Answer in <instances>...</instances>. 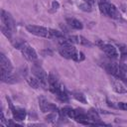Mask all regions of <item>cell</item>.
<instances>
[{
	"label": "cell",
	"mask_w": 127,
	"mask_h": 127,
	"mask_svg": "<svg viewBox=\"0 0 127 127\" xmlns=\"http://www.w3.org/2000/svg\"><path fill=\"white\" fill-rule=\"evenodd\" d=\"M1 79L3 82L6 83H15L17 81L16 76L12 73V70L1 68Z\"/></svg>",
	"instance_id": "obj_7"
},
{
	"label": "cell",
	"mask_w": 127,
	"mask_h": 127,
	"mask_svg": "<svg viewBox=\"0 0 127 127\" xmlns=\"http://www.w3.org/2000/svg\"><path fill=\"white\" fill-rule=\"evenodd\" d=\"M12 114H13V117L15 120H19V121H22L25 119L26 117V111L22 108H15V107H12Z\"/></svg>",
	"instance_id": "obj_9"
},
{
	"label": "cell",
	"mask_w": 127,
	"mask_h": 127,
	"mask_svg": "<svg viewBox=\"0 0 127 127\" xmlns=\"http://www.w3.org/2000/svg\"><path fill=\"white\" fill-rule=\"evenodd\" d=\"M117 107H118L119 109H122V110L127 111V103H126V102H119V103L117 104Z\"/></svg>",
	"instance_id": "obj_21"
},
{
	"label": "cell",
	"mask_w": 127,
	"mask_h": 127,
	"mask_svg": "<svg viewBox=\"0 0 127 127\" xmlns=\"http://www.w3.org/2000/svg\"><path fill=\"white\" fill-rule=\"evenodd\" d=\"M100 49L110 58H117L118 57V52L116 50V48L113 46V45H110V44H104L100 47Z\"/></svg>",
	"instance_id": "obj_8"
},
{
	"label": "cell",
	"mask_w": 127,
	"mask_h": 127,
	"mask_svg": "<svg viewBox=\"0 0 127 127\" xmlns=\"http://www.w3.org/2000/svg\"><path fill=\"white\" fill-rule=\"evenodd\" d=\"M53 6H54V7H56V9H57V8L59 7V3H58V2H56V1H54V2H53Z\"/></svg>",
	"instance_id": "obj_23"
},
{
	"label": "cell",
	"mask_w": 127,
	"mask_h": 127,
	"mask_svg": "<svg viewBox=\"0 0 127 127\" xmlns=\"http://www.w3.org/2000/svg\"><path fill=\"white\" fill-rule=\"evenodd\" d=\"M59 53L62 57L65 59H71L74 61H82L84 59V56L82 53L77 52L75 48L72 45H66V46H61L59 49Z\"/></svg>",
	"instance_id": "obj_1"
},
{
	"label": "cell",
	"mask_w": 127,
	"mask_h": 127,
	"mask_svg": "<svg viewBox=\"0 0 127 127\" xmlns=\"http://www.w3.org/2000/svg\"><path fill=\"white\" fill-rule=\"evenodd\" d=\"M73 97H74L76 100H78L79 102H82V103H86V102H87L85 96H84L82 93H80V92H73Z\"/></svg>",
	"instance_id": "obj_16"
},
{
	"label": "cell",
	"mask_w": 127,
	"mask_h": 127,
	"mask_svg": "<svg viewBox=\"0 0 127 127\" xmlns=\"http://www.w3.org/2000/svg\"><path fill=\"white\" fill-rule=\"evenodd\" d=\"M66 22H67V25L69 27H71L75 30H81L83 28L82 23L75 18H66Z\"/></svg>",
	"instance_id": "obj_10"
},
{
	"label": "cell",
	"mask_w": 127,
	"mask_h": 127,
	"mask_svg": "<svg viewBox=\"0 0 127 127\" xmlns=\"http://www.w3.org/2000/svg\"><path fill=\"white\" fill-rule=\"evenodd\" d=\"M56 119H57L56 113H51V114H49V115L46 117V120L49 121V122H54V121H56Z\"/></svg>",
	"instance_id": "obj_20"
},
{
	"label": "cell",
	"mask_w": 127,
	"mask_h": 127,
	"mask_svg": "<svg viewBox=\"0 0 127 127\" xmlns=\"http://www.w3.org/2000/svg\"><path fill=\"white\" fill-rule=\"evenodd\" d=\"M84 2L88 3L89 5H93V4L95 3V1H94V0H84Z\"/></svg>",
	"instance_id": "obj_22"
},
{
	"label": "cell",
	"mask_w": 127,
	"mask_h": 127,
	"mask_svg": "<svg viewBox=\"0 0 127 127\" xmlns=\"http://www.w3.org/2000/svg\"><path fill=\"white\" fill-rule=\"evenodd\" d=\"M27 82L30 86H32L33 88H39L40 87V84H41V81L35 76H28L27 77Z\"/></svg>",
	"instance_id": "obj_15"
},
{
	"label": "cell",
	"mask_w": 127,
	"mask_h": 127,
	"mask_svg": "<svg viewBox=\"0 0 127 127\" xmlns=\"http://www.w3.org/2000/svg\"><path fill=\"white\" fill-rule=\"evenodd\" d=\"M32 71L35 74V76L41 81V84H43L44 86H46L47 83H48V76H47L46 71L40 65H37V64H35L32 67Z\"/></svg>",
	"instance_id": "obj_4"
},
{
	"label": "cell",
	"mask_w": 127,
	"mask_h": 127,
	"mask_svg": "<svg viewBox=\"0 0 127 127\" xmlns=\"http://www.w3.org/2000/svg\"><path fill=\"white\" fill-rule=\"evenodd\" d=\"M26 29L29 33H31L33 35L51 39V29H49V28L42 27V26H37V25H27Z\"/></svg>",
	"instance_id": "obj_2"
},
{
	"label": "cell",
	"mask_w": 127,
	"mask_h": 127,
	"mask_svg": "<svg viewBox=\"0 0 127 127\" xmlns=\"http://www.w3.org/2000/svg\"><path fill=\"white\" fill-rule=\"evenodd\" d=\"M110 5V2L108 0H98V6H99V10L101 12V14L107 16V11H108V7Z\"/></svg>",
	"instance_id": "obj_13"
},
{
	"label": "cell",
	"mask_w": 127,
	"mask_h": 127,
	"mask_svg": "<svg viewBox=\"0 0 127 127\" xmlns=\"http://www.w3.org/2000/svg\"><path fill=\"white\" fill-rule=\"evenodd\" d=\"M112 87H113V89H114L117 93H125V92H127V89L123 86V84H122L120 81H115V80H113V81H112Z\"/></svg>",
	"instance_id": "obj_14"
},
{
	"label": "cell",
	"mask_w": 127,
	"mask_h": 127,
	"mask_svg": "<svg viewBox=\"0 0 127 127\" xmlns=\"http://www.w3.org/2000/svg\"><path fill=\"white\" fill-rule=\"evenodd\" d=\"M39 106H40V109L45 113L49 112V111L57 110V106L55 104L49 102L45 97H40L39 98Z\"/></svg>",
	"instance_id": "obj_5"
},
{
	"label": "cell",
	"mask_w": 127,
	"mask_h": 127,
	"mask_svg": "<svg viewBox=\"0 0 127 127\" xmlns=\"http://www.w3.org/2000/svg\"><path fill=\"white\" fill-rule=\"evenodd\" d=\"M1 20H2L3 24L5 25V27H7L11 31H13V29H14V20H13L12 16L10 15V13L6 12L5 10H2L1 11Z\"/></svg>",
	"instance_id": "obj_6"
},
{
	"label": "cell",
	"mask_w": 127,
	"mask_h": 127,
	"mask_svg": "<svg viewBox=\"0 0 127 127\" xmlns=\"http://www.w3.org/2000/svg\"><path fill=\"white\" fill-rule=\"evenodd\" d=\"M19 50L22 52L23 56H24L28 61L35 62V61L37 60V58H38L36 51H35V50H34V49L29 45V44H27L26 42H24V44L20 47V49H19Z\"/></svg>",
	"instance_id": "obj_3"
},
{
	"label": "cell",
	"mask_w": 127,
	"mask_h": 127,
	"mask_svg": "<svg viewBox=\"0 0 127 127\" xmlns=\"http://www.w3.org/2000/svg\"><path fill=\"white\" fill-rule=\"evenodd\" d=\"M107 16L110 17V18H113V19H119V17H120V14H119L117 8L113 4H111V3L109 5V7H108Z\"/></svg>",
	"instance_id": "obj_12"
},
{
	"label": "cell",
	"mask_w": 127,
	"mask_h": 127,
	"mask_svg": "<svg viewBox=\"0 0 127 127\" xmlns=\"http://www.w3.org/2000/svg\"><path fill=\"white\" fill-rule=\"evenodd\" d=\"M79 8L81 9V10H83V11H87V12H89V11H91V5H89L88 3H83V4H80L79 5Z\"/></svg>",
	"instance_id": "obj_18"
},
{
	"label": "cell",
	"mask_w": 127,
	"mask_h": 127,
	"mask_svg": "<svg viewBox=\"0 0 127 127\" xmlns=\"http://www.w3.org/2000/svg\"><path fill=\"white\" fill-rule=\"evenodd\" d=\"M0 66H1V68L12 70V64H11L10 61L8 60V58L4 54L0 55Z\"/></svg>",
	"instance_id": "obj_11"
},
{
	"label": "cell",
	"mask_w": 127,
	"mask_h": 127,
	"mask_svg": "<svg viewBox=\"0 0 127 127\" xmlns=\"http://www.w3.org/2000/svg\"><path fill=\"white\" fill-rule=\"evenodd\" d=\"M57 96L61 101H67V99H68V96H67V94L65 93V91L64 89L61 90L59 93H57Z\"/></svg>",
	"instance_id": "obj_17"
},
{
	"label": "cell",
	"mask_w": 127,
	"mask_h": 127,
	"mask_svg": "<svg viewBox=\"0 0 127 127\" xmlns=\"http://www.w3.org/2000/svg\"><path fill=\"white\" fill-rule=\"evenodd\" d=\"M2 33H3L8 39H11V33H12V31H11L9 28H7V27H2Z\"/></svg>",
	"instance_id": "obj_19"
}]
</instances>
